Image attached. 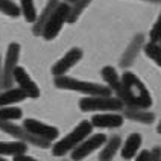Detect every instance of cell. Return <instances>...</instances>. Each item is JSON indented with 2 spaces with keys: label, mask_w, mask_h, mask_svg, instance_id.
Segmentation results:
<instances>
[{
  "label": "cell",
  "mask_w": 161,
  "mask_h": 161,
  "mask_svg": "<svg viewBox=\"0 0 161 161\" xmlns=\"http://www.w3.org/2000/svg\"><path fill=\"white\" fill-rule=\"evenodd\" d=\"M55 87L59 90H69V91L82 93L85 96H111L113 94L109 87L100 85V84H96V82L75 79V78L65 76V75L55 78Z\"/></svg>",
  "instance_id": "7a4b0ae2"
},
{
  "label": "cell",
  "mask_w": 161,
  "mask_h": 161,
  "mask_svg": "<svg viewBox=\"0 0 161 161\" xmlns=\"http://www.w3.org/2000/svg\"><path fill=\"white\" fill-rule=\"evenodd\" d=\"M69 11H70V5L65 2H59V5L56 6L53 14L50 15L49 21L46 23L44 31H43V38L47 41L55 40L58 34L61 32L64 23H67V17H69Z\"/></svg>",
  "instance_id": "5b68a950"
},
{
  "label": "cell",
  "mask_w": 161,
  "mask_h": 161,
  "mask_svg": "<svg viewBox=\"0 0 161 161\" xmlns=\"http://www.w3.org/2000/svg\"><path fill=\"white\" fill-rule=\"evenodd\" d=\"M125 103L113 96H87L79 100L82 111H122Z\"/></svg>",
  "instance_id": "277c9868"
},
{
  "label": "cell",
  "mask_w": 161,
  "mask_h": 161,
  "mask_svg": "<svg viewBox=\"0 0 161 161\" xmlns=\"http://www.w3.org/2000/svg\"><path fill=\"white\" fill-rule=\"evenodd\" d=\"M0 131H3V132H6V134L15 137L17 140H21V142H25V143H27V144H34V146L41 147V149H47V147L52 146L50 142L32 135L27 129H25V126L14 125L12 122H6V120H2V119H0Z\"/></svg>",
  "instance_id": "8992f818"
},
{
  "label": "cell",
  "mask_w": 161,
  "mask_h": 161,
  "mask_svg": "<svg viewBox=\"0 0 161 161\" xmlns=\"http://www.w3.org/2000/svg\"><path fill=\"white\" fill-rule=\"evenodd\" d=\"M2 56H0V90H2V73H3V70H2Z\"/></svg>",
  "instance_id": "f546056e"
},
{
  "label": "cell",
  "mask_w": 161,
  "mask_h": 161,
  "mask_svg": "<svg viewBox=\"0 0 161 161\" xmlns=\"http://www.w3.org/2000/svg\"><path fill=\"white\" fill-rule=\"evenodd\" d=\"M120 147H122V138L119 135L109 137L107 143L103 144V149L99 153V161H113Z\"/></svg>",
  "instance_id": "ac0fdd59"
},
{
  "label": "cell",
  "mask_w": 161,
  "mask_h": 161,
  "mask_svg": "<svg viewBox=\"0 0 161 161\" xmlns=\"http://www.w3.org/2000/svg\"><path fill=\"white\" fill-rule=\"evenodd\" d=\"M149 38H151V41H153V43H160V40H161V14H160V17H158V20L155 21L153 27L151 29V32H149Z\"/></svg>",
  "instance_id": "484cf974"
},
{
  "label": "cell",
  "mask_w": 161,
  "mask_h": 161,
  "mask_svg": "<svg viewBox=\"0 0 161 161\" xmlns=\"http://www.w3.org/2000/svg\"><path fill=\"white\" fill-rule=\"evenodd\" d=\"M93 128L94 126L91 125V122L82 120L79 125H76V128L73 129L72 132H69L65 137H63L59 142H56L52 146V153L55 157H64L67 152H72L76 146H79L87 137L91 135Z\"/></svg>",
  "instance_id": "3957f363"
},
{
  "label": "cell",
  "mask_w": 161,
  "mask_h": 161,
  "mask_svg": "<svg viewBox=\"0 0 161 161\" xmlns=\"http://www.w3.org/2000/svg\"><path fill=\"white\" fill-rule=\"evenodd\" d=\"M144 53H146V56H149L157 65L161 67V44L160 43L149 41L147 44H144Z\"/></svg>",
  "instance_id": "cb8c5ba5"
},
{
  "label": "cell",
  "mask_w": 161,
  "mask_h": 161,
  "mask_svg": "<svg viewBox=\"0 0 161 161\" xmlns=\"http://www.w3.org/2000/svg\"><path fill=\"white\" fill-rule=\"evenodd\" d=\"M18 58H20V44L18 43H11L6 50V56L2 65V88L9 90L14 85V70L17 67Z\"/></svg>",
  "instance_id": "52a82bcc"
},
{
  "label": "cell",
  "mask_w": 161,
  "mask_h": 161,
  "mask_svg": "<svg viewBox=\"0 0 161 161\" xmlns=\"http://www.w3.org/2000/svg\"><path fill=\"white\" fill-rule=\"evenodd\" d=\"M143 44H144V35L138 34V35H135L134 38H132V41L126 47L125 53L122 55V58H120V67H122V69H126V67H129L131 64L134 63Z\"/></svg>",
  "instance_id": "7c38bea8"
},
{
  "label": "cell",
  "mask_w": 161,
  "mask_h": 161,
  "mask_svg": "<svg viewBox=\"0 0 161 161\" xmlns=\"http://www.w3.org/2000/svg\"><path fill=\"white\" fill-rule=\"evenodd\" d=\"M23 117V111L17 107H2L0 108V119L2 120H6V122H12V120H18Z\"/></svg>",
  "instance_id": "d4e9b609"
},
{
  "label": "cell",
  "mask_w": 161,
  "mask_h": 161,
  "mask_svg": "<svg viewBox=\"0 0 161 161\" xmlns=\"http://www.w3.org/2000/svg\"><path fill=\"white\" fill-rule=\"evenodd\" d=\"M142 135L134 132V134H131L128 138L125 140V143L122 144V158L123 160H131V158H134L137 152L140 151V147H142Z\"/></svg>",
  "instance_id": "2e32d148"
},
{
  "label": "cell",
  "mask_w": 161,
  "mask_h": 161,
  "mask_svg": "<svg viewBox=\"0 0 161 161\" xmlns=\"http://www.w3.org/2000/svg\"><path fill=\"white\" fill-rule=\"evenodd\" d=\"M14 161H38L35 158H32V157H29L26 153H23V155H17V157H14Z\"/></svg>",
  "instance_id": "f1b7e54d"
},
{
  "label": "cell",
  "mask_w": 161,
  "mask_h": 161,
  "mask_svg": "<svg viewBox=\"0 0 161 161\" xmlns=\"http://www.w3.org/2000/svg\"><path fill=\"white\" fill-rule=\"evenodd\" d=\"M91 125L96 128H119L123 125V116L120 114H94L91 117Z\"/></svg>",
  "instance_id": "9a60e30c"
},
{
  "label": "cell",
  "mask_w": 161,
  "mask_h": 161,
  "mask_svg": "<svg viewBox=\"0 0 161 161\" xmlns=\"http://www.w3.org/2000/svg\"><path fill=\"white\" fill-rule=\"evenodd\" d=\"M58 5H59V0H49V2L46 3V6L43 8V11H41V14H40V15L36 17V20L34 21V27H32L34 35H36V36L43 35L46 23L49 21V18L53 14V11L56 9Z\"/></svg>",
  "instance_id": "4fadbf2b"
},
{
  "label": "cell",
  "mask_w": 161,
  "mask_h": 161,
  "mask_svg": "<svg viewBox=\"0 0 161 161\" xmlns=\"http://www.w3.org/2000/svg\"><path fill=\"white\" fill-rule=\"evenodd\" d=\"M0 12H3L8 17L17 18L21 14V8L12 0H0Z\"/></svg>",
  "instance_id": "603a6c76"
},
{
  "label": "cell",
  "mask_w": 161,
  "mask_h": 161,
  "mask_svg": "<svg viewBox=\"0 0 161 161\" xmlns=\"http://www.w3.org/2000/svg\"><path fill=\"white\" fill-rule=\"evenodd\" d=\"M20 8H21V14L26 21L34 23L36 20V9L34 5V0H20Z\"/></svg>",
  "instance_id": "7402d4cb"
},
{
  "label": "cell",
  "mask_w": 161,
  "mask_h": 161,
  "mask_svg": "<svg viewBox=\"0 0 161 161\" xmlns=\"http://www.w3.org/2000/svg\"><path fill=\"white\" fill-rule=\"evenodd\" d=\"M119 99L125 103V107L147 109L152 105V96L149 90L131 72H125L122 76V94Z\"/></svg>",
  "instance_id": "6da1fadb"
},
{
  "label": "cell",
  "mask_w": 161,
  "mask_h": 161,
  "mask_svg": "<svg viewBox=\"0 0 161 161\" xmlns=\"http://www.w3.org/2000/svg\"><path fill=\"white\" fill-rule=\"evenodd\" d=\"M14 82H17L18 88L21 90L27 97L31 99H36L40 97V88L35 82L32 80V78L27 75V72L23 67H15L14 70Z\"/></svg>",
  "instance_id": "30bf717a"
},
{
  "label": "cell",
  "mask_w": 161,
  "mask_h": 161,
  "mask_svg": "<svg viewBox=\"0 0 161 161\" xmlns=\"http://www.w3.org/2000/svg\"><path fill=\"white\" fill-rule=\"evenodd\" d=\"M149 161H161V147H160V146H155V147H152Z\"/></svg>",
  "instance_id": "4316f807"
},
{
  "label": "cell",
  "mask_w": 161,
  "mask_h": 161,
  "mask_svg": "<svg viewBox=\"0 0 161 161\" xmlns=\"http://www.w3.org/2000/svg\"><path fill=\"white\" fill-rule=\"evenodd\" d=\"M143 2H152V3H158V2H161V0H143Z\"/></svg>",
  "instance_id": "d6a6232c"
},
{
  "label": "cell",
  "mask_w": 161,
  "mask_h": 161,
  "mask_svg": "<svg viewBox=\"0 0 161 161\" xmlns=\"http://www.w3.org/2000/svg\"><path fill=\"white\" fill-rule=\"evenodd\" d=\"M149 158H151V151H142L137 155L135 161H149Z\"/></svg>",
  "instance_id": "83f0119b"
},
{
  "label": "cell",
  "mask_w": 161,
  "mask_h": 161,
  "mask_svg": "<svg viewBox=\"0 0 161 161\" xmlns=\"http://www.w3.org/2000/svg\"><path fill=\"white\" fill-rule=\"evenodd\" d=\"M160 44H161V40H160Z\"/></svg>",
  "instance_id": "e575fe53"
},
{
  "label": "cell",
  "mask_w": 161,
  "mask_h": 161,
  "mask_svg": "<svg viewBox=\"0 0 161 161\" xmlns=\"http://www.w3.org/2000/svg\"><path fill=\"white\" fill-rule=\"evenodd\" d=\"M157 132H158V134H161V120H160V123L157 125Z\"/></svg>",
  "instance_id": "4dcf8cb0"
},
{
  "label": "cell",
  "mask_w": 161,
  "mask_h": 161,
  "mask_svg": "<svg viewBox=\"0 0 161 161\" xmlns=\"http://www.w3.org/2000/svg\"><path fill=\"white\" fill-rule=\"evenodd\" d=\"M0 161H6V160H5V158H3V157H2V155H0Z\"/></svg>",
  "instance_id": "836d02e7"
},
{
  "label": "cell",
  "mask_w": 161,
  "mask_h": 161,
  "mask_svg": "<svg viewBox=\"0 0 161 161\" xmlns=\"http://www.w3.org/2000/svg\"><path fill=\"white\" fill-rule=\"evenodd\" d=\"M91 3V0H76L70 5V11H69V17H67V23H75L79 15L84 12V9Z\"/></svg>",
  "instance_id": "44dd1931"
},
{
  "label": "cell",
  "mask_w": 161,
  "mask_h": 161,
  "mask_svg": "<svg viewBox=\"0 0 161 161\" xmlns=\"http://www.w3.org/2000/svg\"><path fill=\"white\" fill-rule=\"evenodd\" d=\"M26 97L27 96L20 88L5 90V91L0 93V108L12 105V103H17V102H21V100H25Z\"/></svg>",
  "instance_id": "ffe728a7"
},
{
  "label": "cell",
  "mask_w": 161,
  "mask_h": 161,
  "mask_svg": "<svg viewBox=\"0 0 161 161\" xmlns=\"http://www.w3.org/2000/svg\"><path fill=\"white\" fill-rule=\"evenodd\" d=\"M100 75H102L103 80L107 82V87H109L111 91L116 93L117 97H120V94H122V78L117 75L116 69L111 67V65H107V67L102 69Z\"/></svg>",
  "instance_id": "e0dca14e"
},
{
  "label": "cell",
  "mask_w": 161,
  "mask_h": 161,
  "mask_svg": "<svg viewBox=\"0 0 161 161\" xmlns=\"http://www.w3.org/2000/svg\"><path fill=\"white\" fill-rule=\"evenodd\" d=\"M123 114L126 119L132 120V122H138L143 125H149L155 120V114L144 109V108H132V107H123Z\"/></svg>",
  "instance_id": "5bb4252c"
},
{
  "label": "cell",
  "mask_w": 161,
  "mask_h": 161,
  "mask_svg": "<svg viewBox=\"0 0 161 161\" xmlns=\"http://www.w3.org/2000/svg\"><path fill=\"white\" fill-rule=\"evenodd\" d=\"M23 126L32 135L40 137L43 140H47L50 143L59 137V129L58 128H55L52 125H47V123H43V122H40L36 119H26L23 122Z\"/></svg>",
  "instance_id": "9c48e42d"
},
{
  "label": "cell",
  "mask_w": 161,
  "mask_h": 161,
  "mask_svg": "<svg viewBox=\"0 0 161 161\" xmlns=\"http://www.w3.org/2000/svg\"><path fill=\"white\" fill-rule=\"evenodd\" d=\"M107 135L105 134H93L87 137L79 146H76L72 151V160L73 161H82L84 158H87L88 155L100 149V146L107 143Z\"/></svg>",
  "instance_id": "ba28073f"
},
{
  "label": "cell",
  "mask_w": 161,
  "mask_h": 161,
  "mask_svg": "<svg viewBox=\"0 0 161 161\" xmlns=\"http://www.w3.org/2000/svg\"><path fill=\"white\" fill-rule=\"evenodd\" d=\"M80 58H82V50H80L79 47H73V49H70L59 61H56V63L53 64V67H52V75H53L55 78H56V76H64L65 73L72 69L73 65H76V64L79 63Z\"/></svg>",
  "instance_id": "8fae6325"
},
{
  "label": "cell",
  "mask_w": 161,
  "mask_h": 161,
  "mask_svg": "<svg viewBox=\"0 0 161 161\" xmlns=\"http://www.w3.org/2000/svg\"><path fill=\"white\" fill-rule=\"evenodd\" d=\"M59 2H65V3H73V2H76V0H59Z\"/></svg>",
  "instance_id": "1f68e13d"
},
{
  "label": "cell",
  "mask_w": 161,
  "mask_h": 161,
  "mask_svg": "<svg viewBox=\"0 0 161 161\" xmlns=\"http://www.w3.org/2000/svg\"><path fill=\"white\" fill-rule=\"evenodd\" d=\"M27 152V143L21 142V140H15V142H0V155H11V157H17V155H23Z\"/></svg>",
  "instance_id": "d6986e66"
}]
</instances>
